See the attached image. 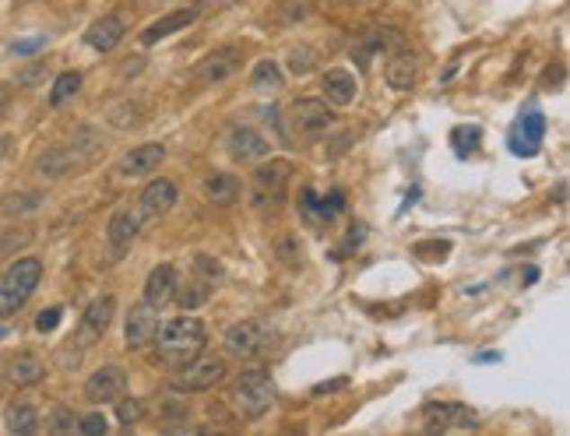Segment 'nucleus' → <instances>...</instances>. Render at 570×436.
<instances>
[{"label": "nucleus", "instance_id": "13", "mask_svg": "<svg viewBox=\"0 0 570 436\" xmlns=\"http://www.w3.org/2000/svg\"><path fill=\"white\" fill-rule=\"evenodd\" d=\"M127 391V369L123 366H99L88 380H85V397L95 405H110Z\"/></svg>", "mask_w": 570, "mask_h": 436}, {"label": "nucleus", "instance_id": "41", "mask_svg": "<svg viewBox=\"0 0 570 436\" xmlns=\"http://www.w3.org/2000/svg\"><path fill=\"white\" fill-rule=\"evenodd\" d=\"M57 324H60V307H49V310H42L40 317H36V331L46 334V331H53Z\"/></svg>", "mask_w": 570, "mask_h": 436}, {"label": "nucleus", "instance_id": "11", "mask_svg": "<svg viewBox=\"0 0 570 436\" xmlns=\"http://www.w3.org/2000/svg\"><path fill=\"white\" fill-rule=\"evenodd\" d=\"M156 331H159V307H152V303H145V299H141L138 307H130L127 324H123L127 349H148L152 338H156Z\"/></svg>", "mask_w": 570, "mask_h": 436}, {"label": "nucleus", "instance_id": "40", "mask_svg": "<svg viewBox=\"0 0 570 436\" xmlns=\"http://www.w3.org/2000/svg\"><path fill=\"white\" fill-rule=\"evenodd\" d=\"M476 141H479V130H476V127H472V130L458 127V130L450 134V145H454L461 156H468V148H476Z\"/></svg>", "mask_w": 570, "mask_h": 436}, {"label": "nucleus", "instance_id": "38", "mask_svg": "<svg viewBox=\"0 0 570 436\" xmlns=\"http://www.w3.org/2000/svg\"><path fill=\"white\" fill-rule=\"evenodd\" d=\"M194 275L201 278V281H208V285H215V281H218V278H222V264H218V261H215V257H198V261H194Z\"/></svg>", "mask_w": 570, "mask_h": 436}, {"label": "nucleus", "instance_id": "1", "mask_svg": "<svg viewBox=\"0 0 570 436\" xmlns=\"http://www.w3.org/2000/svg\"><path fill=\"white\" fill-rule=\"evenodd\" d=\"M204 342H208V331H204V324L198 317L180 314V317L173 320H163L159 331H156V338H152L156 362L176 369V366H183V362H191V359L198 356L204 349Z\"/></svg>", "mask_w": 570, "mask_h": 436}, {"label": "nucleus", "instance_id": "26", "mask_svg": "<svg viewBox=\"0 0 570 436\" xmlns=\"http://www.w3.org/2000/svg\"><path fill=\"white\" fill-rule=\"evenodd\" d=\"M42 377H46V366H42V359L36 356H18L11 366H7V380L14 384V387H36L42 384Z\"/></svg>", "mask_w": 570, "mask_h": 436}, {"label": "nucleus", "instance_id": "4", "mask_svg": "<svg viewBox=\"0 0 570 436\" xmlns=\"http://www.w3.org/2000/svg\"><path fill=\"white\" fill-rule=\"evenodd\" d=\"M40 278H42L40 257H22V261H14V264L7 268V275L0 278V317L18 314V310L29 303V296L36 292Z\"/></svg>", "mask_w": 570, "mask_h": 436}, {"label": "nucleus", "instance_id": "34", "mask_svg": "<svg viewBox=\"0 0 570 436\" xmlns=\"http://www.w3.org/2000/svg\"><path fill=\"white\" fill-rule=\"evenodd\" d=\"M78 88H82V75H78V71H64L60 78L53 81V88H49V106L71 102V99L78 95Z\"/></svg>", "mask_w": 570, "mask_h": 436}, {"label": "nucleus", "instance_id": "47", "mask_svg": "<svg viewBox=\"0 0 570 436\" xmlns=\"http://www.w3.org/2000/svg\"><path fill=\"white\" fill-rule=\"evenodd\" d=\"M345 4H356V0H345Z\"/></svg>", "mask_w": 570, "mask_h": 436}, {"label": "nucleus", "instance_id": "15", "mask_svg": "<svg viewBox=\"0 0 570 436\" xmlns=\"http://www.w3.org/2000/svg\"><path fill=\"white\" fill-rule=\"evenodd\" d=\"M542 138H546V117H542L539 110H529V113H521V120L514 123L507 145H511L514 156H535V152L542 148Z\"/></svg>", "mask_w": 570, "mask_h": 436}, {"label": "nucleus", "instance_id": "21", "mask_svg": "<svg viewBox=\"0 0 570 436\" xmlns=\"http://www.w3.org/2000/svg\"><path fill=\"white\" fill-rule=\"evenodd\" d=\"M321 92H325L327 106L342 110V106H349L360 95V81H356V75L349 67H331L325 75V81H321Z\"/></svg>", "mask_w": 570, "mask_h": 436}, {"label": "nucleus", "instance_id": "18", "mask_svg": "<svg viewBox=\"0 0 570 436\" xmlns=\"http://www.w3.org/2000/svg\"><path fill=\"white\" fill-rule=\"evenodd\" d=\"M165 159V148L159 141H148V145H138V148H130L120 162H117V173L120 176H130V180H138V176H148V173H156L159 169V162Z\"/></svg>", "mask_w": 570, "mask_h": 436}, {"label": "nucleus", "instance_id": "45", "mask_svg": "<svg viewBox=\"0 0 570 436\" xmlns=\"http://www.w3.org/2000/svg\"><path fill=\"white\" fill-rule=\"evenodd\" d=\"M7 156V138H0V159Z\"/></svg>", "mask_w": 570, "mask_h": 436}, {"label": "nucleus", "instance_id": "42", "mask_svg": "<svg viewBox=\"0 0 570 436\" xmlns=\"http://www.w3.org/2000/svg\"><path fill=\"white\" fill-rule=\"evenodd\" d=\"M42 46H46V40H42V36H32V40L14 42L11 49H14V53H36V49H42Z\"/></svg>", "mask_w": 570, "mask_h": 436}, {"label": "nucleus", "instance_id": "8", "mask_svg": "<svg viewBox=\"0 0 570 436\" xmlns=\"http://www.w3.org/2000/svg\"><path fill=\"white\" fill-rule=\"evenodd\" d=\"M244 46H218V49H211L208 57H201L194 64V81L198 85H222V81H229L244 67Z\"/></svg>", "mask_w": 570, "mask_h": 436}, {"label": "nucleus", "instance_id": "35", "mask_svg": "<svg viewBox=\"0 0 570 436\" xmlns=\"http://www.w3.org/2000/svg\"><path fill=\"white\" fill-rule=\"evenodd\" d=\"M117 419H120V426H134V423H141V419H145V401H141V397L120 395L117 397Z\"/></svg>", "mask_w": 570, "mask_h": 436}, {"label": "nucleus", "instance_id": "29", "mask_svg": "<svg viewBox=\"0 0 570 436\" xmlns=\"http://www.w3.org/2000/svg\"><path fill=\"white\" fill-rule=\"evenodd\" d=\"M236 194H240V180L233 173H211L204 180V198L211 204H233Z\"/></svg>", "mask_w": 570, "mask_h": 436}, {"label": "nucleus", "instance_id": "3", "mask_svg": "<svg viewBox=\"0 0 570 436\" xmlns=\"http://www.w3.org/2000/svg\"><path fill=\"white\" fill-rule=\"evenodd\" d=\"M292 162L285 159H272L261 162L250 176V204L257 211H279L285 204V194H289V183H292Z\"/></svg>", "mask_w": 570, "mask_h": 436}, {"label": "nucleus", "instance_id": "22", "mask_svg": "<svg viewBox=\"0 0 570 436\" xmlns=\"http://www.w3.org/2000/svg\"><path fill=\"white\" fill-rule=\"evenodd\" d=\"M173 296H176V268H173V264H159V268H152V275L145 278V292H141V299L163 310L165 303H173Z\"/></svg>", "mask_w": 570, "mask_h": 436}, {"label": "nucleus", "instance_id": "31", "mask_svg": "<svg viewBox=\"0 0 570 436\" xmlns=\"http://www.w3.org/2000/svg\"><path fill=\"white\" fill-rule=\"evenodd\" d=\"M250 85H254V92H264V95H272V92H282V67L275 64V60H261L257 67H254V75H250Z\"/></svg>", "mask_w": 570, "mask_h": 436}, {"label": "nucleus", "instance_id": "20", "mask_svg": "<svg viewBox=\"0 0 570 436\" xmlns=\"http://www.w3.org/2000/svg\"><path fill=\"white\" fill-rule=\"evenodd\" d=\"M395 46H402V36L395 29H373V32H367V36H360V40L352 42L349 57H352L356 67H370L380 49H395Z\"/></svg>", "mask_w": 570, "mask_h": 436}, {"label": "nucleus", "instance_id": "5", "mask_svg": "<svg viewBox=\"0 0 570 436\" xmlns=\"http://www.w3.org/2000/svg\"><path fill=\"white\" fill-rule=\"evenodd\" d=\"M229 377V366L222 356H198L183 366H176V377H173V387L176 391H187V395H201V391H211L218 387L222 380Z\"/></svg>", "mask_w": 570, "mask_h": 436}, {"label": "nucleus", "instance_id": "28", "mask_svg": "<svg viewBox=\"0 0 570 436\" xmlns=\"http://www.w3.org/2000/svg\"><path fill=\"white\" fill-rule=\"evenodd\" d=\"M42 208V194L36 191H11L0 198V215L4 218H22V215H36Z\"/></svg>", "mask_w": 570, "mask_h": 436}, {"label": "nucleus", "instance_id": "9", "mask_svg": "<svg viewBox=\"0 0 570 436\" xmlns=\"http://www.w3.org/2000/svg\"><path fill=\"white\" fill-rule=\"evenodd\" d=\"M289 123L299 138H321L334 127V113L325 99H296L289 106Z\"/></svg>", "mask_w": 570, "mask_h": 436}, {"label": "nucleus", "instance_id": "27", "mask_svg": "<svg viewBox=\"0 0 570 436\" xmlns=\"http://www.w3.org/2000/svg\"><path fill=\"white\" fill-rule=\"evenodd\" d=\"M4 426H7V433H18V436L36 433V430H40V412H36V405L14 401V405L7 408V415H4Z\"/></svg>", "mask_w": 570, "mask_h": 436}, {"label": "nucleus", "instance_id": "19", "mask_svg": "<svg viewBox=\"0 0 570 436\" xmlns=\"http://www.w3.org/2000/svg\"><path fill=\"white\" fill-rule=\"evenodd\" d=\"M176 198H180V191H176L173 180H152L138 198V215L141 218H163L165 211L176 204Z\"/></svg>", "mask_w": 570, "mask_h": 436}, {"label": "nucleus", "instance_id": "16", "mask_svg": "<svg viewBox=\"0 0 570 436\" xmlns=\"http://www.w3.org/2000/svg\"><path fill=\"white\" fill-rule=\"evenodd\" d=\"M419 75H423V60H419V53H412V49L391 53V60H387V67H384V81H387L395 92H412V88L419 85Z\"/></svg>", "mask_w": 570, "mask_h": 436}, {"label": "nucleus", "instance_id": "6", "mask_svg": "<svg viewBox=\"0 0 570 436\" xmlns=\"http://www.w3.org/2000/svg\"><path fill=\"white\" fill-rule=\"evenodd\" d=\"M275 345V327L264 320H240L226 331V349L240 359H254Z\"/></svg>", "mask_w": 570, "mask_h": 436}, {"label": "nucleus", "instance_id": "33", "mask_svg": "<svg viewBox=\"0 0 570 436\" xmlns=\"http://www.w3.org/2000/svg\"><path fill=\"white\" fill-rule=\"evenodd\" d=\"M275 254H279V261H282L285 268H292V271H299V268L307 264V254H303L296 233H282L279 243H275Z\"/></svg>", "mask_w": 570, "mask_h": 436}, {"label": "nucleus", "instance_id": "37", "mask_svg": "<svg viewBox=\"0 0 570 436\" xmlns=\"http://www.w3.org/2000/svg\"><path fill=\"white\" fill-rule=\"evenodd\" d=\"M49 433H78V415L71 412V408H53V415H49Z\"/></svg>", "mask_w": 570, "mask_h": 436}, {"label": "nucleus", "instance_id": "44", "mask_svg": "<svg viewBox=\"0 0 570 436\" xmlns=\"http://www.w3.org/2000/svg\"><path fill=\"white\" fill-rule=\"evenodd\" d=\"M7 110H11V88H7L4 81H0V117H4Z\"/></svg>", "mask_w": 570, "mask_h": 436}, {"label": "nucleus", "instance_id": "10", "mask_svg": "<svg viewBox=\"0 0 570 436\" xmlns=\"http://www.w3.org/2000/svg\"><path fill=\"white\" fill-rule=\"evenodd\" d=\"M423 426L430 430V433H444V430H476L479 426V415L468 408V405H461V401H430L426 408H423Z\"/></svg>", "mask_w": 570, "mask_h": 436}, {"label": "nucleus", "instance_id": "25", "mask_svg": "<svg viewBox=\"0 0 570 436\" xmlns=\"http://www.w3.org/2000/svg\"><path fill=\"white\" fill-rule=\"evenodd\" d=\"M299 208H303V215H307V222H314V226H331L334 218H338V211H342V194L334 191V194H327V198H317L314 191H303V200H299Z\"/></svg>", "mask_w": 570, "mask_h": 436}, {"label": "nucleus", "instance_id": "32", "mask_svg": "<svg viewBox=\"0 0 570 436\" xmlns=\"http://www.w3.org/2000/svg\"><path fill=\"white\" fill-rule=\"evenodd\" d=\"M314 11H317L314 0H279V4H275L279 25H299V22H307Z\"/></svg>", "mask_w": 570, "mask_h": 436}, {"label": "nucleus", "instance_id": "14", "mask_svg": "<svg viewBox=\"0 0 570 436\" xmlns=\"http://www.w3.org/2000/svg\"><path fill=\"white\" fill-rule=\"evenodd\" d=\"M138 229H141V215H138V208L123 204V208H117V211L110 215V226H106V243H110L113 257H123V254L130 250V243L138 239Z\"/></svg>", "mask_w": 570, "mask_h": 436}, {"label": "nucleus", "instance_id": "46", "mask_svg": "<svg viewBox=\"0 0 570 436\" xmlns=\"http://www.w3.org/2000/svg\"><path fill=\"white\" fill-rule=\"evenodd\" d=\"M0 338H4V327H0Z\"/></svg>", "mask_w": 570, "mask_h": 436}, {"label": "nucleus", "instance_id": "43", "mask_svg": "<svg viewBox=\"0 0 570 436\" xmlns=\"http://www.w3.org/2000/svg\"><path fill=\"white\" fill-rule=\"evenodd\" d=\"M363 239H367V226H352L349 229V246H360Z\"/></svg>", "mask_w": 570, "mask_h": 436}, {"label": "nucleus", "instance_id": "39", "mask_svg": "<svg viewBox=\"0 0 570 436\" xmlns=\"http://www.w3.org/2000/svg\"><path fill=\"white\" fill-rule=\"evenodd\" d=\"M110 430V423H106V415L102 412H92V415H85V419H78V433L85 436H99Z\"/></svg>", "mask_w": 570, "mask_h": 436}, {"label": "nucleus", "instance_id": "23", "mask_svg": "<svg viewBox=\"0 0 570 436\" xmlns=\"http://www.w3.org/2000/svg\"><path fill=\"white\" fill-rule=\"evenodd\" d=\"M198 14H201L198 7H180V11L165 14L159 22H152V25L141 32V46H156V42L165 40V36H173V32H180V29H187V25H194Z\"/></svg>", "mask_w": 570, "mask_h": 436}, {"label": "nucleus", "instance_id": "12", "mask_svg": "<svg viewBox=\"0 0 570 436\" xmlns=\"http://www.w3.org/2000/svg\"><path fill=\"white\" fill-rule=\"evenodd\" d=\"M88 159H92V152H82L78 145L75 148H46L40 159H36V173H40L42 180H64V176L85 169Z\"/></svg>", "mask_w": 570, "mask_h": 436}, {"label": "nucleus", "instance_id": "2", "mask_svg": "<svg viewBox=\"0 0 570 436\" xmlns=\"http://www.w3.org/2000/svg\"><path fill=\"white\" fill-rule=\"evenodd\" d=\"M229 401H233V408H236L244 419H250V423L261 419V415H268L272 405H275V384H272L268 369L254 366V369H244L240 377H233Z\"/></svg>", "mask_w": 570, "mask_h": 436}, {"label": "nucleus", "instance_id": "36", "mask_svg": "<svg viewBox=\"0 0 570 436\" xmlns=\"http://www.w3.org/2000/svg\"><path fill=\"white\" fill-rule=\"evenodd\" d=\"M317 67V53L310 46H292L289 49V71L292 75H310Z\"/></svg>", "mask_w": 570, "mask_h": 436}, {"label": "nucleus", "instance_id": "17", "mask_svg": "<svg viewBox=\"0 0 570 436\" xmlns=\"http://www.w3.org/2000/svg\"><path fill=\"white\" fill-rule=\"evenodd\" d=\"M226 152L236 162H261L272 156V145L257 130H250V127H233L226 134Z\"/></svg>", "mask_w": 570, "mask_h": 436}, {"label": "nucleus", "instance_id": "7", "mask_svg": "<svg viewBox=\"0 0 570 436\" xmlns=\"http://www.w3.org/2000/svg\"><path fill=\"white\" fill-rule=\"evenodd\" d=\"M113 314H117V299H113V296H99V299H92V303H88V310L82 314L78 334L71 338V345H67V349H78V359H82L85 349H88L92 342H99V338L110 331Z\"/></svg>", "mask_w": 570, "mask_h": 436}, {"label": "nucleus", "instance_id": "30", "mask_svg": "<svg viewBox=\"0 0 570 436\" xmlns=\"http://www.w3.org/2000/svg\"><path fill=\"white\" fill-rule=\"evenodd\" d=\"M215 285H208V281H201V278L194 275L191 281H183V285H176V303L183 307V314H191V310H198V307H204L208 303V292H211Z\"/></svg>", "mask_w": 570, "mask_h": 436}, {"label": "nucleus", "instance_id": "24", "mask_svg": "<svg viewBox=\"0 0 570 436\" xmlns=\"http://www.w3.org/2000/svg\"><path fill=\"white\" fill-rule=\"evenodd\" d=\"M123 40V22L120 14H102L99 22H92L88 29H85V42L92 46V49H99V53H110V49H117Z\"/></svg>", "mask_w": 570, "mask_h": 436}]
</instances>
